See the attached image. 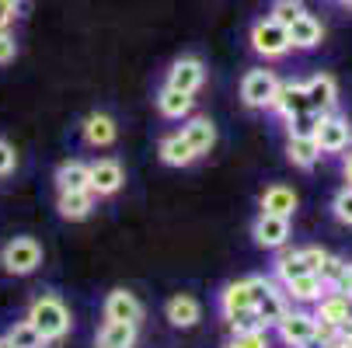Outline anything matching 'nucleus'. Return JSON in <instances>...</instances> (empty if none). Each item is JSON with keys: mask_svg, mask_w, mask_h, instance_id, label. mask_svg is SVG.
Wrapping results in <instances>:
<instances>
[{"mask_svg": "<svg viewBox=\"0 0 352 348\" xmlns=\"http://www.w3.org/2000/svg\"><path fill=\"white\" fill-rule=\"evenodd\" d=\"M286 161L300 171H311L321 161V146L314 143V136H289L286 139Z\"/></svg>", "mask_w": 352, "mask_h": 348, "instance_id": "obj_24", "label": "nucleus"}, {"mask_svg": "<svg viewBox=\"0 0 352 348\" xmlns=\"http://www.w3.org/2000/svg\"><path fill=\"white\" fill-rule=\"evenodd\" d=\"M18 18H21V4H14V0H0V32L11 28Z\"/></svg>", "mask_w": 352, "mask_h": 348, "instance_id": "obj_38", "label": "nucleus"}, {"mask_svg": "<svg viewBox=\"0 0 352 348\" xmlns=\"http://www.w3.org/2000/svg\"><path fill=\"white\" fill-rule=\"evenodd\" d=\"M331 213H335L338 223L352 227V185H345V188L335 192V198H331Z\"/></svg>", "mask_w": 352, "mask_h": 348, "instance_id": "obj_33", "label": "nucleus"}, {"mask_svg": "<svg viewBox=\"0 0 352 348\" xmlns=\"http://www.w3.org/2000/svg\"><path fill=\"white\" fill-rule=\"evenodd\" d=\"M102 314L105 321H126V324H140L143 321V303L140 296L129 292V289H109L105 292V303H102Z\"/></svg>", "mask_w": 352, "mask_h": 348, "instance_id": "obj_13", "label": "nucleus"}, {"mask_svg": "<svg viewBox=\"0 0 352 348\" xmlns=\"http://www.w3.org/2000/svg\"><path fill=\"white\" fill-rule=\"evenodd\" d=\"M178 132L188 139V146L195 150V157H199V161L210 157V154H213V146H217V139H220L217 122H213L210 115H188V119H185V126H182Z\"/></svg>", "mask_w": 352, "mask_h": 348, "instance_id": "obj_12", "label": "nucleus"}, {"mask_svg": "<svg viewBox=\"0 0 352 348\" xmlns=\"http://www.w3.org/2000/svg\"><path fill=\"white\" fill-rule=\"evenodd\" d=\"M258 206H262V213H276V216H289V220H293L300 198H296V192L286 188V185H269V188L258 195Z\"/></svg>", "mask_w": 352, "mask_h": 348, "instance_id": "obj_23", "label": "nucleus"}, {"mask_svg": "<svg viewBox=\"0 0 352 348\" xmlns=\"http://www.w3.org/2000/svg\"><path fill=\"white\" fill-rule=\"evenodd\" d=\"M300 262H304L307 272H321L324 262H328V251L324 247H300Z\"/></svg>", "mask_w": 352, "mask_h": 348, "instance_id": "obj_36", "label": "nucleus"}, {"mask_svg": "<svg viewBox=\"0 0 352 348\" xmlns=\"http://www.w3.org/2000/svg\"><path fill=\"white\" fill-rule=\"evenodd\" d=\"M154 105H157L161 119L185 122V119L195 112V97H192V94H185V91H175V87H168V84H164V87L154 94Z\"/></svg>", "mask_w": 352, "mask_h": 348, "instance_id": "obj_17", "label": "nucleus"}, {"mask_svg": "<svg viewBox=\"0 0 352 348\" xmlns=\"http://www.w3.org/2000/svg\"><path fill=\"white\" fill-rule=\"evenodd\" d=\"M342 174H345V181L352 185V150L345 154V161H342Z\"/></svg>", "mask_w": 352, "mask_h": 348, "instance_id": "obj_40", "label": "nucleus"}, {"mask_svg": "<svg viewBox=\"0 0 352 348\" xmlns=\"http://www.w3.org/2000/svg\"><path fill=\"white\" fill-rule=\"evenodd\" d=\"M289 230H293V220L289 216H276V213H258L255 223H251V237H255V244L265 247V251H279V247H286Z\"/></svg>", "mask_w": 352, "mask_h": 348, "instance_id": "obj_9", "label": "nucleus"}, {"mask_svg": "<svg viewBox=\"0 0 352 348\" xmlns=\"http://www.w3.org/2000/svg\"><path fill=\"white\" fill-rule=\"evenodd\" d=\"M283 292H286L289 303H318L328 289H324V282H321L318 272H304V275L283 282Z\"/></svg>", "mask_w": 352, "mask_h": 348, "instance_id": "obj_21", "label": "nucleus"}, {"mask_svg": "<svg viewBox=\"0 0 352 348\" xmlns=\"http://www.w3.org/2000/svg\"><path fill=\"white\" fill-rule=\"evenodd\" d=\"M223 348H269V327H258V331H234Z\"/></svg>", "mask_w": 352, "mask_h": 348, "instance_id": "obj_32", "label": "nucleus"}, {"mask_svg": "<svg viewBox=\"0 0 352 348\" xmlns=\"http://www.w3.org/2000/svg\"><path fill=\"white\" fill-rule=\"evenodd\" d=\"M4 338H8L14 348H49V341L32 327V321H14V324L4 331Z\"/></svg>", "mask_w": 352, "mask_h": 348, "instance_id": "obj_29", "label": "nucleus"}, {"mask_svg": "<svg viewBox=\"0 0 352 348\" xmlns=\"http://www.w3.org/2000/svg\"><path fill=\"white\" fill-rule=\"evenodd\" d=\"M307 8H304V0H272V8H269V14L265 18H272L276 25H283V28H289L300 14H304Z\"/></svg>", "mask_w": 352, "mask_h": 348, "instance_id": "obj_30", "label": "nucleus"}, {"mask_svg": "<svg viewBox=\"0 0 352 348\" xmlns=\"http://www.w3.org/2000/svg\"><path fill=\"white\" fill-rule=\"evenodd\" d=\"M42 258H45L42 244H38L35 237H28V233L11 237L4 247H0V268H4L8 275H14V279L35 275V272L42 268Z\"/></svg>", "mask_w": 352, "mask_h": 348, "instance_id": "obj_3", "label": "nucleus"}, {"mask_svg": "<svg viewBox=\"0 0 352 348\" xmlns=\"http://www.w3.org/2000/svg\"><path fill=\"white\" fill-rule=\"evenodd\" d=\"M276 87H279V77H276L272 70H265V67L248 70V73L241 77V102H244V108H251V112L269 108Z\"/></svg>", "mask_w": 352, "mask_h": 348, "instance_id": "obj_6", "label": "nucleus"}, {"mask_svg": "<svg viewBox=\"0 0 352 348\" xmlns=\"http://www.w3.org/2000/svg\"><path fill=\"white\" fill-rule=\"evenodd\" d=\"M25 321H32V327H35L49 345L63 341V338L74 331V314H70V307L60 300L56 292H38L35 300L28 303Z\"/></svg>", "mask_w": 352, "mask_h": 348, "instance_id": "obj_1", "label": "nucleus"}, {"mask_svg": "<svg viewBox=\"0 0 352 348\" xmlns=\"http://www.w3.org/2000/svg\"><path fill=\"white\" fill-rule=\"evenodd\" d=\"M276 334H279V341L289 345V348H307V345H314L318 317L307 314V310H286L283 321L276 324Z\"/></svg>", "mask_w": 352, "mask_h": 348, "instance_id": "obj_7", "label": "nucleus"}, {"mask_svg": "<svg viewBox=\"0 0 352 348\" xmlns=\"http://www.w3.org/2000/svg\"><path fill=\"white\" fill-rule=\"evenodd\" d=\"M318 275H321V282H324L328 292H342V296H349V300H352V265L349 262L328 255V262H324V268Z\"/></svg>", "mask_w": 352, "mask_h": 348, "instance_id": "obj_25", "label": "nucleus"}, {"mask_svg": "<svg viewBox=\"0 0 352 348\" xmlns=\"http://www.w3.org/2000/svg\"><path fill=\"white\" fill-rule=\"evenodd\" d=\"M164 84L195 97L199 91H203V84H206V63L199 60V56H178V60L168 67V80H164Z\"/></svg>", "mask_w": 352, "mask_h": 348, "instance_id": "obj_8", "label": "nucleus"}, {"mask_svg": "<svg viewBox=\"0 0 352 348\" xmlns=\"http://www.w3.org/2000/svg\"><path fill=\"white\" fill-rule=\"evenodd\" d=\"M248 42L251 49L262 56V60H283L289 53V38H286V28L276 25L272 18H258L248 32Z\"/></svg>", "mask_w": 352, "mask_h": 348, "instance_id": "obj_4", "label": "nucleus"}, {"mask_svg": "<svg viewBox=\"0 0 352 348\" xmlns=\"http://www.w3.org/2000/svg\"><path fill=\"white\" fill-rule=\"evenodd\" d=\"M136 338H140V324L105 321L94 338V348H136Z\"/></svg>", "mask_w": 352, "mask_h": 348, "instance_id": "obj_22", "label": "nucleus"}, {"mask_svg": "<svg viewBox=\"0 0 352 348\" xmlns=\"http://www.w3.org/2000/svg\"><path fill=\"white\" fill-rule=\"evenodd\" d=\"M342 4H345V8H352V0H342Z\"/></svg>", "mask_w": 352, "mask_h": 348, "instance_id": "obj_43", "label": "nucleus"}, {"mask_svg": "<svg viewBox=\"0 0 352 348\" xmlns=\"http://www.w3.org/2000/svg\"><path fill=\"white\" fill-rule=\"evenodd\" d=\"M349 139H352V126L349 119L328 112L318 119V129H314V143L321 146V154H342L349 150Z\"/></svg>", "mask_w": 352, "mask_h": 348, "instance_id": "obj_11", "label": "nucleus"}, {"mask_svg": "<svg viewBox=\"0 0 352 348\" xmlns=\"http://www.w3.org/2000/svg\"><path fill=\"white\" fill-rule=\"evenodd\" d=\"M304 87H307L311 112H318V115L335 112V102H338V84H335V77H331V73H318V77H311Z\"/></svg>", "mask_w": 352, "mask_h": 348, "instance_id": "obj_18", "label": "nucleus"}, {"mask_svg": "<svg viewBox=\"0 0 352 348\" xmlns=\"http://www.w3.org/2000/svg\"><path fill=\"white\" fill-rule=\"evenodd\" d=\"M272 272H276L279 282H289L296 275H304L307 268H304V262H300V251H279V258L272 262Z\"/></svg>", "mask_w": 352, "mask_h": 348, "instance_id": "obj_31", "label": "nucleus"}, {"mask_svg": "<svg viewBox=\"0 0 352 348\" xmlns=\"http://www.w3.org/2000/svg\"><path fill=\"white\" fill-rule=\"evenodd\" d=\"M164 321L178 331H192V327H199V321H203V303H199L192 292H175L164 303Z\"/></svg>", "mask_w": 352, "mask_h": 348, "instance_id": "obj_15", "label": "nucleus"}, {"mask_svg": "<svg viewBox=\"0 0 352 348\" xmlns=\"http://www.w3.org/2000/svg\"><path fill=\"white\" fill-rule=\"evenodd\" d=\"M157 157H161V164H168V167H192L199 157H195V150L188 146V139L182 136V132H168V136H161V143H157Z\"/></svg>", "mask_w": 352, "mask_h": 348, "instance_id": "obj_20", "label": "nucleus"}, {"mask_svg": "<svg viewBox=\"0 0 352 348\" xmlns=\"http://www.w3.org/2000/svg\"><path fill=\"white\" fill-rule=\"evenodd\" d=\"M14 60H18V38L11 28H4L0 32V67H11Z\"/></svg>", "mask_w": 352, "mask_h": 348, "instance_id": "obj_35", "label": "nucleus"}, {"mask_svg": "<svg viewBox=\"0 0 352 348\" xmlns=\"http://www.w3.org/2000/svg\"><path fill=\"white\" fill-rule=\"evenodd\" d=\"M349 314H352V300H349V296H342V292H324L321 300H318V310H314V317L324 321V324H331V327H338Z\"/></svg>", "mask_w": 352, "mask_h": 348, "instance_id": "obj_27", "label": "nucleus"}, {"mask_svg": "<svg viewBox=\"0 0 352 348\" xmlns=\"http://www.w3.org/2000/svg\"><path fill=\"white\" fill-rule=\"evenodd\" d=\"M321 348H349V345H345V341H338V338H335V341H328V345H321Z\"/></svg>", "mask_w": 352, "mask_h": 348, "instance_id": "obj_41", "label": "nucleus"}, {"mask_svg": "<svg viewBox=\"0 0 352 348\" xmlns=\"http://www.w3.org/2000/svg\"><path fill=\"white\" fill-rule=\"evenodd\" d=\"M14 167H18V150H14L8 139H0V178L14 174Z\"/></svg>", "mask_w": 352, "mask_h": 348, "instance_id": "obj_37", "label": "nucleus"}, {"mask_svg": "<svg viewBox=\"0 0 352 348\" xmlns=\"http://www.w3.org/2000/svg\"><path fill=\"white\" fill-rule=\"evenodd\" d=\"M87 174H91V167H87L84 161H77V157L63 161V164L56 167V174H53L56 192H80V188H87Z\"/></svg>", "mask_w": 352, "mask_h": 348, "instance_id": "obj_26", "label": "nucleus"}, {"mask_svg": "<svg viewBox=\"0 0 352 348\" xmlns=\"http://www.w3.org/2000/svg\"><path fill=\"white\" fill-rule=\"evenodd\" d=\"M318 112H304V115H293V119H286V129H289V136H314V129H318Z\"/></svg>", "mask_w": 352, "mask_h": 348, "instance_id": "obj_34", "label": "nucleus"}, {"mask_svg": "<svg viewBox=\"0 0 352 348\" xmlns=\"http://www.w3.org/2000/svg\"><path fill=\"white\" fill-rule=\"evenodd\" d=\"M119 139V122L109 112H91L80 122V143L91 146V150H109Z\"/></svg>", "mask_w": 352, "mask_h": 348, "instance_id": "obj_10", "label": "nucleus"}, {"mask_svg": "<svg viewBox=\"0 0 352 348\" xmlns=\"http://www.w3.org/2000/svg\"><path fill=\"white\" fill-rule=\"evenodd\" d=\"M286 38H289V49H318L321 38H324V25L314 18V14H300L289 28H286Z\"/></svg>", "mask_w": 352, "mask_h": 348, "instance_id": "obj_19", "label": "nucleus"}, {"mask_svg": "<svg viewBox=\"0 0 352 348\" xmlns=\"http://www.w3.org/2000/svg\"><path fill=\"white\" fill-rule=\"evenodd\" d=\"M14 4H28V0H14Z\"/></svg>", "mask_w": 352, "mask_h": 348, "instance_id": "obj_44", "label": "nucleus"}, {"mask_svg": "<svg viewBox=\"0 0 352 348\" xmlns=\"http://www.w3.org/2000/svg\"><path fill=\"white\" fill-rule=\"evenodd\" d=\"M91 174H87V188L94 192V198L102 202V198H116L126 185V167L116 161V157H98L87 164Z\"/></svg>", "mask_w": 352, "mask_h": 348, "instance_id": "obj_5", "label": "nucleus"}, {"mask_svg": "<svg viewBox=\"0 0 352 348\" xmlns=\"http://www.w3.org/2000/svg\"><path fill=\"white\" fill-rule=\"evenodd\" d=\"M272 286H276V282L265 279V275H248V279H234V282H227V286L217 292L220 317L230 321V317H237V314L255 310V303L262 300V296H265Z\"/></svg>", "mask_w": 352, "mask_h": 348, "instance_id": "obj_2", "label": "nucleus"}, {"mask_svg": "<svg viewBox=\"0 0 352 348\" xmlns=\"http://www.w3.org/2000/svg\"><path fill=\"white\" fill-rule=\"evenodd\" d=\"M269 112L283 115V119H293V115H304L311 112V102H307V87L304 84H296V80H279L276 94H272V102H269Z\"/></svg>", "mask_w": 352, "mask_h": 348, "instance_id": "obj_14", "label": "nucleus"}, {"mask_svg": "<svg viewBox=\"0 0 352 348\" xmlns=\"http://www.w3.org/2000/svg\"><path fill=\"white\" fill-rule=\"evenodd\" d=\"M335 334H338V341H352V314H349V317L335 327Z\"/></svg>", "mask_w": 352, "mask_h": 348, "instance_id": "obj_39", "label": "nucleus"}, {"mask_svg": "<svg viewBox=\"0 0 352 348\" xmlns=\"http://www.w3.org/2000/svg\"><path fill=\"white\" fill-rule=\"evenodd\" d=\"M0 348H14V345H11V341H8L4 334H0Z\"/></svg>", "mask_w": 352, "mask_h": 348, "instance_id": "obj_42", "label": "nucleus"}, {"mask_svg": "<svg viewBox=\"0 0 352 348\" xmlns=\"http://www.w3.org/2000/svg\"><path fill=\"white\" fill-rule=\"evenodd\" d=\"M94 209H98V198H94L91 188L56 192V213H60V220H67V223H84Z\"/></svg>", "mask_w": 352, "mask_h": 348, "instance_id": "obj_16", "label": "nucleus"}, {"mask_svg": "<svg viewBox=\"0 0 352 348\" xmlns=\"http://www.w3.org/2000/svg\"><path fill=\"white\" fill-rule=\"evenodd\" d=\"M289 310V300H286V292H279L276 286L262 296V300L255 303V314H258V321L265 324V327H276L279 321H283V314Z\"/></svg>", "mask_w": 352, "mask_h": 348, "instance_id": "obj_28", "label": "nucleus"}, {"mask_svg": "<svg viewBox=\"0 0 352 348\" xmlns=\"http://www.w3.org/2000/svg\"><path fill=\"white\" fill-rule=\"evenodd\" d=\"M349 265H352V262H349Z\"/></svg>", "mask_w": 352, "mask_h": 348, "instance_id": "obj_46", "label": "nucleus"}, {"mask_svg": "<svg viewBox=\"0 0 352 348\" xmlns=\"http://www.w3.org/2000/svg\"><path fill=\"white\" fill-rule=\"evenodd\" d=\"M345 345H349V348H352V341H345Z\"/></svg>", "mask_w": 352, "mask_h": 348, "instance_id": "obj_45", "label": "nucleus"}]
</instances>
